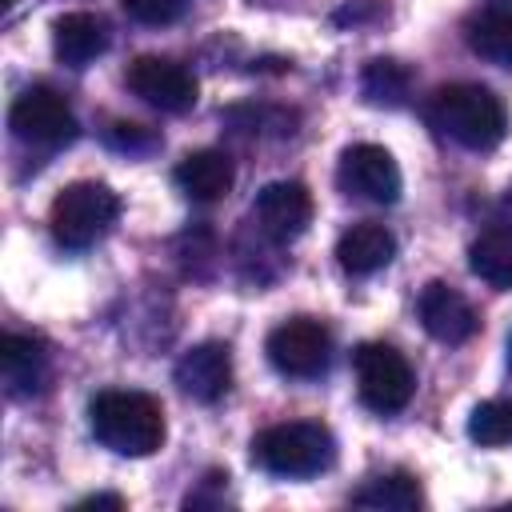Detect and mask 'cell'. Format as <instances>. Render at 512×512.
<instances>
[{"label":"cell","instance_id":"cell-1","mask_svg":"<svg viewBox=\"0 0 512 512\" xmlns=\"http://www.w3.org/2000/svg\"><path fill=\"white\" fill-rule=\"evenodd\" d=\"M92 436L116 456H152L164 444V412L148 392L108 388L88 404Z\"/></svg>","mask_w":512,"mask_h":512},{"label":"cell","instance_id":"cell-2","mask_svg":"<svg viewBox=\"0 0 512 512\" xmlns=\"http://www.w3.org/2000/svg\"><path fill=\"white\" fill-rule=\"evenodd\" d=\"M428 120L448 140H456L460 148H472V152L496 148L508 132V112H504L500 96L488 92L484 84H448V88H440L428 104Z\"/></svg>","mask_w":512,"mask_h":512},{"label":"cell","instance_id":"cell-3","mask_svg":"<svg viewBox=\"0 0 512 512\" xmlns=\"http://www.w3.org/2000/svg\"><path fill=\"white\" fill-rule=\"evenodd\" d=\"M252 460L272 472V476H316L332 468L336 460V440L324 424L316 420H288L272 424L252 440Z\"/></svg>","mask_w":512,"mask_h":512},{"label":"cell","instance_id":"cell-4","mask_svg":"<svg viewBox=\"0 0 512 512\" xmlns=\"http://www.w3.org/2000/svg\"><path fill=\"white\" fill-rule=\"evenodd\" d=\"M120 216V200L108 184L100 180H76L68 188H60V196L52 200V240L68 252L92 248Z\"/></svg>","mask_w":512,"mask_h":512},{"label":"cell","instance_id":"cell-5","mask_svg":"<svg viewBox=\"0 0 512 512\" xmlns=\"http://www.w3.org/2000/svg\"><path fill=\"white\" fill-rule=\"evenodd\" d=\"M356 388H360V400L380 412V416H392L400 412L408 400H412V388H416V376H412V364L404 360V352H396L392 344H360L356 356Z\"/></svg>","mask_w":512,"mask_h":512},{"label":"cell","instance_id":"cell-6","mask_svg":"<svg viewBox=\"0 0 512 512\" xmlns=\"http://www.w3.org/2000/svg\"><path fill=\"white\" fill-rule=\"evenodd\" d=\"M8 128L28 140V144H44V148H60V144H72L80 124L68 108V100L52 88H24L12 108H8Z\"/></svg>","mask_w":512,"mask_h":512},{"label":"cell","instance_id":"cell-7","mask_svg":"<svg viewBox=\"0 0 512 512\" xmlns=\"http://www.w3.org/2000/svg\"><path fill=\"white\" fill-rule=\"evenodd\" d=\"M268 360L284 376L312 380L332 360V336H328V328L320 320H308V316L284 320V324H276L268 332Z\"/></svg>","mask_w":512,"mask_h":512},{"label":"cell","instance_id":"cell-8","mask_svg":"<svg viewBox=\"0 0 512 512\" xmlns=\"http://www.w3.org/2000/svg\"><path fill=\"white\" fill-rule=\"evenodd\" d=\"M336 180H340V188L348 196L368 200V204H396L400 200V184H404L392 152L380 148V144H352V148H344Z\"/></svg>","mask_w":512,"mask_h":512},{"label":"cell","instance_id":"cell-9","mask_svg":"<svg viewBox=\"0 0 512 512\" xmlns=\"http://www.w3.org/2000/svg\"><path fill=\"white\" fill-rule=\"evenodd\" d=\"M128 88L144 100V104H152V108H160V112H188L192 104H196V80H192V72L184 68V64H176V60H168V56H136L132 64H128Z\"/></svg>","mask_w":512,"mask_h":512},{"label":"cell","instance_id":"cell-10","mask_svg":"<svg viewBox=\"0 0 512 512\" xmlns=\"http://www.w3.org/2000/svg\"><path fill=\"white\" fill-rule=\"evenodd\" d=\"M252 216H256V224H260L264 236H272V240L284 244V240H296L308 228V220H312V196L296 180H272V184H264L256 192Z\"/></svg>","mask_w":512,"mask_h":512},{"label":"cell","instance_id":"cell-11","mask_svg":"<svg viewBox=\"0 0 512 512\" xmlns=\"http://www.w3.org/2000/svg\"><path fill=\"white\" fill-rule=\"evenodd\" d=\"M176 384L184 396L200 400V404H216L228 384H232V352L228 344L220 340H204V344H192L180 360H176Z\"/></svg>","mask_w":512,"mask_h":512},{"label":"cell","instance_id":"cell-12","mask_svg":"<svg viewBox=\"0 0 512 512\" xmlns=\"http://www.w3.org/2000/svg\"><path fill=\"white\" fill-rule=\"evenodd\" d=\"M420 324H424V332H428L432 340H440V344H464V340H472L476 328H480L472 304H468L452 284H440V280L420 292Z\"/></svg>","mask_w":512,"mask_h":512},{"label":"cell","instance_id":"cell-13","mask_svg":"<svg viewBox=\"0 0 512 512\" xmlns=\"http://www.w3.org/2000/svg\"><path fill=\"white\" fill-rule=\"evenodd\" d=\"M108 44H112L108 20L96 12H64L52 24V48H56L60 64H68V68H84L88 60L104 56Z\"/></svg>","mask_w":512,"mask_h":512},{"label":"cell","instance_id":"cell-14","mask_svg":"<svg viewBox=\"0 0 512 512\" xmlns=\"http://www.w3.org/2000/svg\"><path fill=\"white\" fill-rule=\"evenodd\" d=\"M0 376L12 396H36L48 384V348L36 336L8 332L0 340Z\"/></svg>","mask_w":512,"mask_h":512},{"label":"cell","instance_id":"cell-15","mask_svg":"<svg viewBox=\"0 0 512 512\" xmlns=\"http://www.w3.org/2000/svg\"><path fill=\"white\" fill-rule=\"evenodd\" d=\"M176 184L184 196L200 200V204H212L220 196H228L232 180H236V168L228 160V152H216V148H200V152H188L180 164H176Z\"/></svg>","mask_w":512,"mask_h":512},{"label":"cell","instance_id":"cell-16","mask_svg":"<svg viewBox=\"0 0 512 512\" xmlns=\"http://www.w3.org/2000/svg\"><path fill=\"white\" fill-rule=\"evenodd\" d=\"M392 256H396V236H392L384 224H372V220L352 224V228L336 240V260H340V268L352 272V276H372V272H380L384 264H392Z\"/></svg>","mask_w":512,"mask_h":512},{"label":"cell","instance_id":"cell-17","mask_svg":"<svg viewBox=\"0 0 512 512\" xmlns=\"http://www.w3.org/2000/svg\"><path fill=\"white\" fill-rule=\"evenodd\" d=\"M352 504L356 508H376V512H416L424 504V496H420V484L408 472H388V476H376L364 488H356Z\"/></svg>","mask_w":512,"mask_h":512},{"label":"cell","instance_id":"cell-18","mask_svg":"<svg viewBox=\"0 0 512 512\" xmlns=\"http://www.w3.org/2000/svg\"><path fill=\"white\" fill-rule=\"evenodd\" d=\"M468 268L492 288H512V228H488L468 248Z\"/></svg>","mask_w":512,"mask_h":512},{"label":"cell","instance_id":"cell-19","mask_svg":"<svg viewBox=\"0 0 512 512\" xmlns=\"http://www.w3.org/2000/svg\"><path fill=\"white\" fill-rule=\"evenodd\" d=\"M360 92L368 104L376 108H400L408 104V92H412V72L400 64V60H368L364 72H360Z\"/></svg>","mask_w":512,"mask_h":512},{"label":"cell","instance_id":"cell-20","mask_svg":"<svg viewBox=\"0 0 512 512\" xmlns=\"http://www.w3.org/2000/svg\"><path fill=\"white\" fill-rule=\"evenodd\" d=\"M468 48L500 68H512V12H484L468 24Z\"/></svg>","mask_w":512,"mask_h":512},{"label":"cell","instance_id":"cell-21","mask_svg":"<svg viewBox=\"0 0 512 512\" xmlns=\"http://www.w3.org/2000/svg\"><path fill=\"white\" fill-rule=\"evenodd\" d=\"M468 436L484 448H500V444H512V400H488V404H476L472 408V420H468Z\"/></svg>","mask_w":512,"mask_h":512},{"label":"cell","instance_id":"cell-22","mask_svg":"<svg viewBox=\"0 0 512 512\" xmlns=\"http://www.w3.org/2000/svg\"><path fill=\"white\" fill-rule=\"evenodd\" d=\"M120 4H124V12H128L136 24H152V28L180 20L184 8H188V0H120Z\"/></svg>","mask_w":512,"mask_h":512},{"label":"cell","instance_id":"cell-23","mask_svg":"<svg viewBox=\"0 0 512 512\" xmlns=\"http://www.w3.org/2000/svg\"><path fill=\"white\" fill-rule=\"evenodd\" d=\"M108 144L112 148H124V152H144L156 144L152 132H144V124H112L108 128Z\"/></svg>","mask_w":512,"mask_h":512},{"label":"cell","instance_id":"cell-24","mask_svg":"<svg viewBox=\"0 0 512 512\" xmlns=\"http://www.w3.org/2000/svg\"><path fill=\"white\" fill-rule=\"evenodd\" d=\"M80 508H124V500H120V496H112V492H100V496L80 500Z\"/></svg>","mask_w":512,"mask_h":512},{"label":"cell","instance_id":"cell-25","mask_svg":"<svg viewBox=\"0 0 512 512\" xmlns=\"http://www.w3.org/2000/svg\"><path fill=\"white\" fill-rule=\"evenodd\" d=\"M508 360H512V336H508Z\"/></svg>","mask_w":512,"mask_h":512},{"label":"cell","instance_id":"cell-26","mask_svg":"<svg viewBox=\"0 0 512 512\" xmlns=\"http://www.w3.org/2000/svg\"><path fill=\"white\" fill-rule=\"evenodd\" d=\"M12 4H16V0H4V8H12Z\"/></svg>","mask_w":512,"mask_h":512}]
</instances>
